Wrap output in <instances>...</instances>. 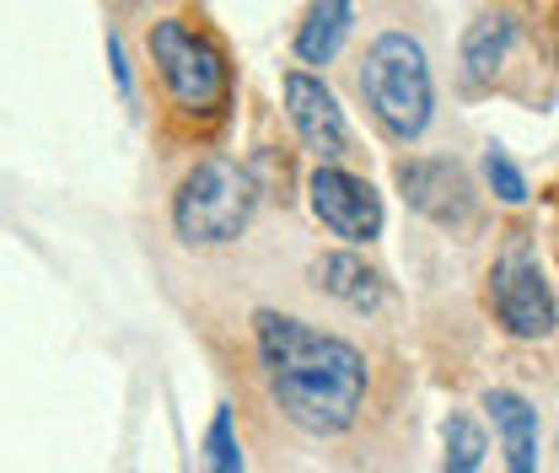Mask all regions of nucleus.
<instances>
[{
  "instance_id": "11",
  "label": "nucleus",
  "mask_w": 559,
  "mask_h": 473,
  "mask_svg": "<svg viewBox=\"0 0 559 473\" xmlns=\"http://www.w3.org/2000/svg\"><path fill=\"white\" fill-rule=\"evenodd\" d=\"M312 280H318V291H329L334 301H345V307H355V312H377L382 307V274L371 270L360 253H349V248H340V253H323L318 264H312Z\"/></svg>"
},
{
  "instance_id": "15",
  "label": "nucleus",
  "mask_w": 559,
  "mask_h": 473,
  "mask_svg": "<svg viewBox=\"0 0 559 473\" xmlns=\"http://www.w3.org/2000/svg\"><path fill=\"white\" fill-rule=\"evenodd\" d=\"M479 167H485L489 194H495L500 204H511V210H516V204H527V200H533V189H527L522 167H516V162H511V156H506L500 145H485V162H479Z\"/></svg>"
},
{
  "instance_id": "4",
  "label": "nucleus",
  "mask_w": 559,
  "mask_h": 473,
  "mask_svg": "<svg viewBox=\"0 0 559 473\" xmlns=\"http://www.w3.org/2000/svg\"><path fill=\"white\" fill-rule=\"evenodd\" d=\"M253 210H259L253 173L231 156H205L183 173L173 194V226L189 248H226L248 232Z\"/></svg>"
},
{
  "instance_id": "5",
  "label": "nucleus",
  "mask_w": 559,
  "mask_h": 473,
  "mask_svg": "<svg viewBox=\"0 0 559 473\" xmlns=\"http://www.w3.org/2000/svg\"><path fill=\"white\" fill-rule=\"evenodd\" d=\"M489 307L511 339H549L555 334V285L549 270L527 248H506L489 270Z\"/></svg>"
},
{
  "instance_id": "7",
  "label": "nucleus",
  "mask_w": 559,
  "mask_h": 473,
  "mask_svg": "<svg viewBox=\"0 0 559 473\" xmlns=\"http://www.w3.org/2000/svg\"><path fill=\"white\" fill-rule=\"evenodd\" d=\"M399 189H404L409 210H419L436 226H474V215H479V189H474L468 167L452 156L399 162Z\"/></svg>"
},
{
  "instance_id": "13",
  "label": "nucleus",
  "mask_w": 559,
  "mask_h": 473,
  "mask_svg": "<svg viewBox=\"0 0 559 473\" xmlns=\"http://www.w3.org/2000/svg\"><path fill=\"white\" fill-rule=\"evenodd\" d=\"M200 473H242V441H237V419L221 404L210 414L205 441H200Z\"/></svg>"
},
{
  "instance_id": "10",
  "label": "nucleus",
  "mask_w": 559,
  "mask_h": 473,
  "mask_svg": "<svg viewBox=\"0 0 559 473\" xmlns=\"http://www.w3.org/2000/svg\"><path fill=\"white\" fill-rule=\"evenodd\" d=\"M349 27H355V0H312L301 27H296V38H290V55L301 66H334Z\"/></svg>"
},
{
  "instance_id": "8",
  "label": "nucleus",
  "mask_w": 559,
  "mask_h": 473,
  "mask_svg": "<svg viewBox=\"0 0 559 473\" xmlns=\"http://www.w3.org/2000/svg\"><path fill=\"white\" fill-rule=\"evenodd\" d=\"M280 92H285V119H290L296 140H301L318 162H340L349 151V125H345L340 97L323 86V75H312V70H285Z\"/></svg>"
},
{
  "instance_id": "12",
  "label": "nucleus",
  "mask_w": 559,
  "mask_h": 473,
  "mask_svg": "<svg viewBox=\"0 0 559 473\" xmlns=\"http://www.w3.org/2000/svg\"><path fill=\"white\" fill-rule=\"evenodd\" d=\"M511 44H516V22H511V16L489 11L479 22H468V33H463V81H468L474 92H479V86H495V75L511 60Z\"/></svg>"
},
{
  "instance_id": "9",
  "label": "nucleus",
  "mask_w": 559,
  "mask_h": 473,
  "mask_svg": "<svg viewBox=\"0 0 559 473\" xmlns=\"http://www.w3.org/2000/svg\"><path fill=\"white\" fill-rule=\"evenodd\" d=\"M485 409H489V419H495V436H500L506 473H538V447H544L538 409L527 404L522 393H511V388H489Z\"/></svg>"
},
{
  "instance_id": "1",
  "label": "nucleus",
  "mask_w": 559,
  "mask_h": 473,
  "mask_svg": "<svg viewBox=\"0 0 559 473\" xmlns=\"http://www.w3.org/2000/svg\"><path fill=\"white\" fill-rule=\"evenodd\" d=\"M253 344H259V366L264 382L275 393L280 414L307 430V436H340L355 425V414L366 404V355L340 334H323L290 312L259 307L253 312Z\"/></svg>"
},
{
  "instance_id": "2",
  "label": "nucleus",
  "mask_w": 559,
  "mask_h": 473,
  "mask_svg": "<svg viewBox=\"0 0 559 473\" xmlns=\"http://www.w3.org/2000/svg\"><path fill=\"white\" fill-rule=\"evenodd\" d=\"M360 97L393 140H419L436 114V75L415 33H377L360 60Z\"/></svg>"
},
{
  "instance_id": "6",
  "label": "nucleus",
  "mask_w": 559,
  "mask_h": 473,
  "mask_svg": "<svg viewBox=\"0 0 559 473\" xmlns=\"http://www.w3.org/2000/svg\"><path fill=\"white\" fill-rule=\"evenodd\" d=\"M307 200H312V215H318L340 243H349V248L377 243L382 226H388V204H382V194H377L360 173H345L340 162H318V167H312Z\"/></svg>"
},
{
  "instance_id": "14",
  "label": "nucleus",
  "mask_w": 559,
  "mask_h": 473,
  "mask_svg": "<svg viewBox=\"0 0 559 473\" xmlns=\"http://www.w3.org/2000/svg\"><path fill=\"white\" fill-rule=\"evenodd\" d=\"M441 441H447V469L441 473H479L485 469V430H479V419H468V414H447V425H441Z\"/></svg>"
},
{
  "instance_id": "16",
  "label": "nucleus",
  "mask_w": 559,
  "mask_h": 473,
  "mask_svg": "<svg viewBox=\"0 0 559 473\" xmlns=\"http://www.w3.org/2000/svg\"><path fill=\"white\" fill-rule=\"evenodd\" d=\"M108 66H114V81H119V97L135 103V70L124 60V38L119 33H108Z\"/></svg>"
},
{
  "instance_id": "3",
  "label": "nucleus",
  "mask_w": 559,
  "mask_h": 473,
  "mask_svg": "<svg viewBox=\"0 0 559 473\" xmlns=\"http://www.w3.org/2000/svg\"><path fill=\"white\" fill-rule=\"evenodd\" d=\"M145 49H151V66H156L173 108L183 119H221L226 114L231 66H226V55H221V44L210 33L189 27L183 16H162V22H151Z\"/></svg>"
}]
</instances>
